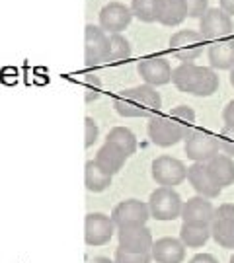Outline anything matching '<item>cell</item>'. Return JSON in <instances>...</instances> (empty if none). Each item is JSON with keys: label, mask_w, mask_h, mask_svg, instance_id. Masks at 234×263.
Here are the masks:
<instances>
[{"label": "cell", "mask_w": 234, "mask_h": 263, "mask_svg": "<svg viewBox=\"0 0 234 263\" xmlns=\"http://www.w3.org/2000/svg\"><path fill=\"white\" fill-rule=\"evenodd\" d=\"M187 18L186 0H160L158 4V20L162 26H179Z\"/></svg>", "instance_id": "cell-21"}, {"label": "cell", "mask_w": 234, "mask_h": 263, "mask_svg": "<svg viewBox=\"0 0 234 263\" xmlns=\"http://www.w3.org/2000/svg\"><path fill=\"white\" fill-rule=\"evenodd\" d=\"M115 222L112 216L103 215V213H90L86 215L84 220V240L88 246H105L110 244V240L115 234Z\"/></svg>", "instance_id": "cell-9"}, {"label": "cell", "mask_w": 234, "mask_h": 263, "mask_svg": "<svg viewBox=\"0 0 234 263\" xmlns=\"http://www.w3.org/2000/svg\"><path fill=\"white\" fill-rule=\"evenodd\" d=\"M152 261L156 263H184L186 259V246L179 238L164 236L152 244L150 250Z\"/></svg>", "instance_id": "cell-15"}, {"label": "cell", "mask_w": 234, "mask_h": 263, "mask_svg": "<svg viewBox=\"0 0 234 263\" xmlns=\"http://www.w3.org/2000/svg\"><path fill=\"white\" fill-rule=\"evenodd\" d=\"M234 31L232 16H228L225 10L221 8H209L199 20V33L203 35L205 41H221L228 39Z\"/></svg>", "instance_id": "cell-6"}, {"label": "cell", "mask_w": 234, "mask_h": 263, "mask_svg": "<svg viewBox=\"0 0 234 263\" xmlns=\"http://www.w3.org/2000/svg\"><path fill=\"white\" fill-rule=\"evenodd\" d=\"M172 82L184 94L197 98H209L219 90V74L211 66H199L195 63H182L172 72Z\"/></svg>", "instance_id": "cell-2"}, {"label": "cell", "mask_w": 234, "mask_h": 263, "mask_svg": "<svg viewBox=\"0 0 234 263\" xmlns=\"http://www.w3.org/2000/svg\"><path fill=\"white\" fill-rule=\"evenodd\" d=\"M187 181L191 183V187L195 189L201 197H205V199H217L221 195V191H223V189L213 181L209 170H207V164L193 162V164L187 168Z\"/></svg>", "instance_id": "cell-17"}, {"label": "cell", "mask_w": 234, "mask_h": 263, "mask_svg": "<svg viewBox=\"0 0 234 263\" xmlns=\"http://www.w3.org/2000/svg\"><path fill=\"white\" fill-rule=\"evenodd\" d=\"M211 238H213L221 248L234 250V220L215 218V220L211 222Z\"/></svg>", "instance_id": "cell-24"}, {"label": "cell", "mask_w": 234, "mask_h": 263, "mask_svg": "<svg viewBox=\"0 0 234 263\" xmlns=\"http://www.w3.org/2000/svg\"><path fill=\"white\" fill-rule=\"evenodd\" d=\"M170 117L182 125V129L186 131V137L195 129V111L189 105H176L170 111Z\"/></svg>", "instance_id": "cell-28"}, {"label": "cell", "mask_w": 234, "mask_h": 263, "mask_svg": "<svg viewBox=\"0 0 234 263\" xmlns=\"http://www.w3.org/2000/svg\"><path fill=\"white\" fill-rule=\"evenodd\" d=\"M84 146L86 148H90L94 142L98 141V123L94 121L92 117H86L84 119Z\"/></svg>", "instance_id": "cell-32"}, {"label": "cell", "mask_w": 234, "mask_h": 263, "mask_svg": "<svg viewBox=\"0 0 234 263\" xmlns=\"http://www.w3.org/2000/svg\"><path fill=\"white\" fill-rule=\"evenodd\" d=\"M205 39L195 29H179L170 37V53L182 63H195L203 55Z\"/></svg>", "instance_id": "cell-4"}, {"label": "cell", "mask_w": 234, "mask_h": 263, "mask_svg": "<svg viewBox=\"0 0 234 263\" xmlns=\"http://www.w3.org/2000/svg\"><path fill=\"white\" fill-rule=\"evenodd\" d=\"M139 76L149 86H164L172 80V65L162 57H147L139 63Z\"/></svg>", "instance_id": "cell-14"}, {"label": "cell", "mask_w": 234, "mask_h": 263, "mask_svg": "<svg viewBox=\"0 0 234 263\" xmlns=\"http://www.w3.org/2000/svg\"><path fill=\"white\" fill-rule=\"evenodd\" d=\"M110 53V37L102 28L88 24L84 29V57L86 65L96 66L107 61Z\"/></svg>", "instance_id": "cell-11"}, {"label": "cell", "mask_w": 234, "mask_h": 263, "mask_svg": "<svg viewBox=\"0 0 234 263\" xmlns=\"http://www.w3.org/2000/svg\"><path fill=\"white\" fill-rule=\"evenodd\" d=\"M219 4L228 16H234V0H219Z\"/></svg>", "instance_id": "cell-37"}, {"label": "cell", "mask_w": 234, "mask_h": 263, "mask_svg": "<svg viewBox=\"0 0 234 263\" xmlns=\"http://www.w3.org/2000/svg\"><path fill=\"white\" fill-rule=\"evenodd\" d=\"M211 238V226L209 224H189L184 222L179 228V240L186 248H203Z\"/></svg>", "instance_id": "cell-23"}, {"label": "cell", "mask_w": 234, "mask_h": 263, "mask_svg": "<svg viewBox=\"0 0 234 263\" xmlns=\"http://www.w3.org/2000/svg\"><path fill=\"white\" fill-rule=\"evenodd\" d=\"M160 0H131V12L135 18L145 24H152L158 20Z\"/></svg>", "instance_id": "cell-26"}, {"label": "cell", "mask_w": 234, "mask_h": 263, "mask_svg": "<svg viewBox=\"0 0 234 263\" xmlns=\"http://www.w3.org/2000/svg\"><path fill=\"white\" fill-rule=\"evenodd\" d=\"M207 170L211 178L221 189L228 187L234 183V158L226 154H217L213 160L207 162Z\"/></svg>", "instance_id": "cell-19"}, {"label": "cell", "mask_w": 234, "mask_h": 263, "mask_svg": "<svg viewBox=\"0 0 234 263\" xmlns=\"http://www.w3.org/2000/svg\"><path fill=\"white\" fill-rule=\"evenodd\" d=\"M189 263H219V259L211 254H197L189 259Z\"/></svg>", "instance_id": "cell-36"}, {"label": "cell", "mask_w": 234, "mask_h": 263, "mask_svg": "<svg viewBox=\"0 0 234 263\" xmlns=\"http://www.w3.org/2000/svg\"><path fill=\"white\" fill-rule=\"evenodd\" d=\"M184 141H186L184 151H186L187 158L199 162V164H207L209 160L215 158L217 154H221L219 139L203 129H193Z\"/></svg>", "instance_id": "cell-5"}, {"label": "cell", "mask_w": 234, "mask_h": 263, "mask_svg": "<svg viewBox=\"0 0 234 263\" xmlns=\"http://www.w3.org/2000/svg\"><path fill=\"white\" fill-rule=\"evenodd\" d=\"M187 16L189 18H203L207 10H209V0H186Z\"/></svg>", "instance_id": "cell-31"}, {"label": "cell", "mask_w": 234, "mask_h": 263, "mask_svg": "<svg viewBox=\"0 0 234 263\" xmlns=\"http://www.w3.org/2000/svg\"><path fill=\"white\" fill-rule=\"evenodd\" d=\"M182 218L184 222H189V224H209L215 220V207L209 199L201 197H191L184 203V209H182Z\"/></svg>", "instance_id": "cell-16"}, {"label": "cell", "mask_w": 234, "mask_h": 263, "mask_svg": "<svg viewBox=\"0 0 234 263\" xmlns=\"http://www.w3.org/2000/svg\"><path fill=\"white\" fill-rule=\"evenodd\" d=\"M152 255L150 254H137V252H127L117 248L115 250V263H150Z\"/></svg>", "instance_id": "cell-29"}, {"label": "cell", "mask_w": 234, "mask_h": 263, "mask_svg": "<svg viewBox=\"0 0 234 263\" xmlns=\"http://www.w3.org/2000/svg\"><path fill=\"white\" fill-rule=\"evenodd\" d=\"M131 43L123 37L121 33H112L110 35V53H107V61L110 63H117V61H125L131 57Z\"/></svg>", "instance_id": "cell-27"}, {"label": "cell", "mask_w": 234, "mask_h": 263, "mask_svg": "<svg viewBox=\"0 0 234 263\" xmlns=\"http://www.w3.org/2000/svg\"><path fill=\"white\" fill-rule=\"evenodd\" d=\"M98 20H100V28L105 33H121L123 29L129 28L133 20L131 6H125L123 2H110L100 10Z\"/></svg>", "instance_id": "cell-12"}, {"label": "cell", "mask_w": 234, "mask_h": 263, "mask_svg": "<svg viewBox=\"0 0 234 263\" xmlns=\"http://www.w3.org/2000/svg\"><path fill=\"white\" fill-rule=\"evenodd\" d=\"M112 218L117 228L125 226H145L150 218L149 203L139 201V199H127L121 201L119 205H115L112 213Z\"/></svg>", "instance_id": "cell-10"}, {"label": "cell", "mask_w": 234, "mask_h": 263, "mask_svg": "<svg viewBox=\"0 0 234 263\" xmlns=\"http://www.w3.org/2000/svg\"><path fill=\"white\" fill-rule=\"evenodd\" d=\"M100 92H102V84L96 76H88L86 78V102H92V100H98L100 98Z\"/></svg>", "instance_id": "cell-33"}, {"label": "cell", "mask_w": 234, "mask_h": 263, "mask_svg": "<svg viewBox=\"0 0 234 263\" xmlns=\"http://www.w3.org/2000/svg\"><path fill=\"white\" fill-rule=\"evenodd\" d=\"M217 139H219L221 154H226V156L234 158V129H230V127H223Z\"/></svg>", "instance_id": "cell-30"}, {"label": "cell", "mask_w": 234, "mask_h": 263, "mask_svg": "<svg viewBox=\"0 0 234 263\" xmlns=\"http://www.w3.org/2000/svg\"><path fill=\"white\" fill-rule=\"evenodd\" d=\"M209 65L215 70H232L234 68V39H221L209 45L207 51Z\"/></svg>", "instance_id": "cell-18"}, {"label": "cell", "mask_w": 234, "mask_h": 263, "mask_svg": "<svg viewBox=\"0 0 234 263\" xmlns=\"http://www.w3.org/2000/svg\"><path fill=\"white\" fill-rule=\"evenodd\" d=\"M117 238H119V248L127 252H137V254H150L152 250V232L147 226H125L117 228Z\"/></svg>", "instance_id": "cell-13"}, {"label": "cell", "mask_w": 234, "mask_h": 263, "mask_svg": "<svg viewBox=\"0 0 234 263\" xmlns=\"http://www.w3.org/2000/svg\"><path fill=\"white\" fill-rule=\"evenodd\" d=\"M149 137L156 146L168 148L186 139V131L170 115H154L149 119Z\"/></svg>", "instance_id": "cell-7"}, {"label": "cell", "mask_w": 234, "mask_h": 263, "mask_svg": "<svg viewBox=\"0 0 234 263\" xmlns=\"http://www.w3.org/2000/svg\"><path fill=\"white\" fill-rule=\"evenodd\" d=\"M115 111L127 119H140V117H154L162 107V98L154 86L140 84L129 90H123L113 102Z\"/></svg>", "instance_id": "cell-1"}, {"label": "cell", "mask_w": 234, "mask_h": 263, "mask_svg": "<svg viewBox=\"0 0 234 263\" xmlns=\"http://www.w3.org/2000/svg\"><path fill=\"white\" fill-rule=\"evenodd\" d=\"M112 178L105 170L98 166L96 160H88L84 166V185L92 193H102L112 185Z\"/></svg>", "instance_id": "cell-22"}, {"label": "cell", "mask_w": 234, "mask_h": 263, "mask_svg": "<svg viewBox=\"0 0 234 263\" xmlns=\"http://www.w3.org/2000/svg\"><path fill=\"white\" fill-rule=\"evenodd\" d=\"M230 84H232V88H234V68L230 70Z\"/></svg>", "instance_id": "cell-39"}, {"label": "cell", "mask_w": 234, "mask_h": 263, "mask_svg": "<svg viewBox=\"0 0 234 263\" xmlns=\"http://www.w3.org/2000/svg\"><path fill=\"white\" fill-rule=\"evenodd\" d=\"M105 142L115 144V146L121 148L127 156L135 154V151H137V137H135V133H133L131 129H127V127H113L112 131L107 133Z\"/></svg>", "instance_id": "cell-25"}, {"label": "cell", "mask_w": 234, "mask_h": 263, "mask_svg": "<svg viewBox=\"0 0 234 263\" xmlns=\"http://www.w3.org/2000/svg\"><path fill=\"white\" fill-rule=\"evenodd\" d=\"M150 172H152V179L160 187H176L187 179L186 164L172 156H158L152 162Z\"/></svg>", "instance_id": "cell-8"}, {"label": "cell", "mask_w": 234, "mask_h": 263, "mask_svg": "<svg viewBox=\"0 0 234 263\" xmlns=\"http://www.w3.org/2000/svg\"><path fill=\"white\" fill-rule=\"evenodd\" d=\"M149 209L152 218L166 222V220H174L182 216L184 201L174 187H158L150 193Z\"/></svg>", "instance_id": "cell-3"}, {"label": "cell", "mask_w": 234, "mask_h": 263, "mask_svg": "<svg viewBox=\"0 0 234 263\" xmlns=\"http://www.w3.org/2000/svg\"><path fill=\"white\" fill-rule=\"evenodd\" d=\"M230 263H234V254H232V257H230Z\"/></svg>", "instance_id": "cell-40"}, {"label": "cell", "mask_w": 234, "mask_h": 263, "mask_svg": "<svg viewBox=\"0 0 234 263\" xmlns=\"http://www.w3.org/2000/svg\"><path fill=\"white\" fill-rule=\"evenodd\" d=\"M88 263H115V259H110V257H103V255H98V257H92Z\"/></svg>", "instance_id": "cell-38"}, {"label": "cell", "mask_w": 234, "mask_h": 263, "mask_svg": "<svg viewBox=\"0 0 234 263\" xmlns=\"http://www.w3.org/2000/svg\"><path fill=\"white\" fill-rule=\"evenodd\" d=\"M215 218H225V220H234V203H223L215 209Z\"/></svg>", "instance_id": "cell-34"}, {"label": "cell", "mask_w": 234, "mask_h": 263, "mask_svg": "<svg viewBox=\"0 0 234 263\" xmlns=\"http://www.w3.org/2000/svg\"><path fill=\"white\" fill-rule=\"evenodd\" d=\"M223 119H225V127L234 129V100L225 105V109H223Z\"/></svg>", "instance_id": "cell-35"}, {"label": "cell", "mask_w": 234, "mask_h": 263, "mask_svg": "<svg viewBox=\"0 0 234 263\" xmlns=\"http://www.w3.org/2000/svg\"><path fill=\"white\" fill-rule=\"evenodd\" d=\"M127 158H129V156H127L121 148H117L112 142H105L102 148L98 151V154H96L94 160H96L98 166L102 170H105L110 176H115V174L125 166V160Z\"/></svg>", "instance_id": "cell-20"}]
</instances>
